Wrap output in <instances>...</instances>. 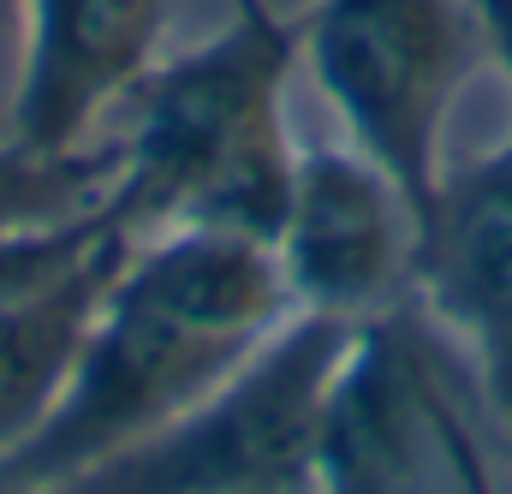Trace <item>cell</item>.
I'll return each mask as SVG.
<instances>
[{
    "label": "cell",
    "mask_w": 512,
    "mask_h": 494,
    "mask_svg": "<svg viewBox=\"0 0 512 494\" xmlns=\"http://www.w3.org/2000/svg\"><path fill=\"white\" fill-rule=\"evenodd\" d=\"M286 316H298V304L268 239L221 227L131 239L60 405L0 477L24 489L84 477L215 393Z\"/></svg>",
    "instance_id": "cell-1"
},
{
    "label": "cell",
    "mask_w": 512,
    "mask_h": 494,
    "mask_svg": "<svg viewBox=\"0 0 512 494\" xmlns=\"http://www.w3.org/2000/svg\"><path fill=\"white\" fill-rule=\"evenodd\" d=\"M298 54V12H233L227 30L155 60L131 90V131L114 149V215L143 233L221 227L274 239L292 191L298 143L286 131V84Z\"/></svg>",
    "instance_id": "cell-2"
},
{
    "label": "cell",
    "mask_w": 512,
    "mask_h": 494,
    "mask_svg": "<svg viewBox=\"0 0 512 494\" xmlns=\"http://www.w3.org/2000/svg\"><path fill=\"white\" fill-rule=\"evenodd\" d=\"M352 334L358 322L340 316H286L167 429L48 494H298Z\"/></svg>",
    "instance_id": "cell-3"
},
{
    "label": "cell",
    "mask_w": 512,
    "mask_h": 494,
    "mask_svg": "<svg viewBox=\"0 0 512 494\" xmlns=\"http://www.w3.org/2000/svg\"><path fill=\"white\" fill-rule=\"evenodd\" d=\"M471 0H310L298 12V54L334 102L346 143L382 161L423 209L447 173L441 143L471 72Z\"/></svg>",
    "instance_id": "cell-4"
},
{
    "label": "cell",
    "mask_w": 512,
    "mask_h": 494,
    "mask_svg": "<svg viewBox=\"0 0 512 494\" xmlns=\"http://www.w3.org/2000/svg\"><path fill=\"white\" fill-rule=\"evenodd\" d=\"M417 203L358 143H298L274 262L310 316L376 322L417 286Z\"/></svg>",
    "instance_id": "cell-5"
},
{
    "label": "cell",
    "mask_w": 512,
    "mask_h": 494,
    "mask_svg": "<svg viewBox=\"0 0 512 494\" xmlns=\"http://www.w3.org/2000/svg\"><path fill=\"white\" fill-rule=\"evenodd\" d=\"M465 417L405 334V310L358 322L298 494H459Z\"/></svg>",
    "instance_id": "cell-6"
},
{
    "label": "cell",
    "mask_w": 512,
    "mask_h": 494,
    "mask_svg": "<svg viewBox=\"0 0 512 494\" xmlns=\"http://www.w3.org/2000/svg\"><path fill=\"white\" fill-rule=\"evenodd\" d=\"M173 0H18L6 137L30 149H84L161 60Z\"/></svg>",
    "instance_id": "cell-7"
},
{
    "label": "cell",
    "mask_w": 512,
    "mask_h": 494,
    "mask_svg": "<svg viewBox=\"0 0 512 494\" xmlns=\"http://www.w3.org/2000/svg\"><path fill=\"white\" fill-rule=\"evenodd\" d=\"M471 352L489 405L512 429V143L471 167H447L417 227L411 286Z\"/></svg>",
    "instance_id": "cell-8"
},
{
    "label": "cell",
    "mask_w": 512,
    "mask_h": 494,
    "mask_svg": "<svg viewBox=\"0 0 512 494\" xmlns=\"http://www.w3.org/2000/svg\"><path fill=\"white\" fill-rule=\"evenodd\" d=\"M131 250V233L84 256L78 268H66L60 280L0 304V465L48 423V411L60 405L66 381L84 358L96 304L108 292V280L120 274Z\"/></svg>",
    "instance_id": "cell-9"
},
{
    "label": "cell",
    "mask_w": 512,
    "mask_h": 494,
    "mask_svg": "<svg viewBox=\"0 0 512 494\" xmlns=\"http://www.w3.org/2000/svg\"><path fill=\"white\" fill-rule=\"evenodd\" d=\"M114 167H120L114 149H90V143L84 149H30V143L0 137V233L108 203Z\"/></svg>",
    "instance_id": "cell-10"
},
{
    "label": "cell",
    "mask_w": 512,
    "mask_h": 494,
    "mask_svg": "<svg viewBox=\"0 0 512 494\" xmlns=\"http://www.w3.org/2000/svg\"><path fill=\"white\" fill-rule=\"evenodd\" d=\"M126 233L131 227L114 215V203H96V209L60 215V221H36V227L0 233V304L60 280L66 268H78L84 256H96L102 245H114Z\"/></svg>",
    "instance_id": "cell-11"
},
{
    "label": "cell",
    "mask_w": 512,
    "mask_h": 494,
    "mask_svg": "<svg viewBox=\"0 0 512 494\" xmlns=\"http://www.w3.org/2000/svg\"><path fill=\"white\" fill-rule=\"evenodd\" d=\"M477 12V42L495 60L501 84H507V114H512V0H471ZM507 143H512V120H507Z\"/></svg>",
    "instance_id": "cell-12"
},
{
    "label": "cell",
    "mask_w": 512,
    "mask_h": 494,
    "mask_svg": "<svg viewBox=\"0 0 512 494\" xmlns=\"http://www.w3.org/2000/svg\"><path fill=\"white\" fill-rule=\"evenodd\" d=\"M459 494H495V477H489V459L477 453L471 429H465V441H459Z\"/></svg>",
    "instance_id": "cell-13"
},
{
    "label": "cell",
    "mask_w": 512,
    "mask_h": 494,
    "mask_svg": "<svg viewBox=\"0 0 512 494\" xmlns=\"http://www.w3.org/2000/svg\"><path fill=\"white\" fill-rule=\"evenodd\" d=\"M12 6H18V0H0V24H6V48H12Z\"/></svg>",
    "instance_id": "cell-14"
},
{
    "label": "cell",
    "mask_w": 512,
    "mask_h": 494,
    "mask_svg": "<svg viewBox=\"0 0 512 494\" xmlns=\"http://www.w3.org/2000/svg\"><path fill=\"white\" fill-rule=\"evenodd\" d=\"M0 494H48V489H24V483H6L0 477Z\"/></svg>",
    "instance_id": "cell-15"
},
{
    "label": "cell",
    "mask_w": 512,
    "mask_h": 494,
    "mask_svg": "<svg viewBox=\"0 0 512 494\" xmlns=\"http://www.w3.org/2000/svg\"><path fill=\"white\" fill-rule=\"evenodd\" d=\"M251 6H268V0H233V12H251Z\"/></svg>",
    "instance_id": "cell-16"
}]
</instances>
